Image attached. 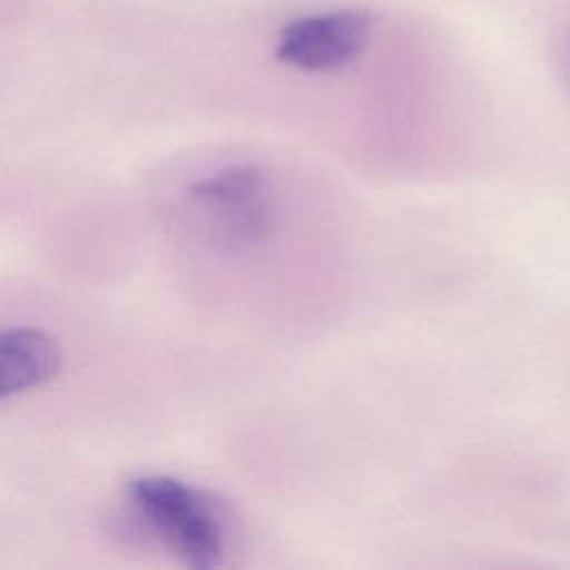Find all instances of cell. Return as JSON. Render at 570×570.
Returning <instances> with one entry per match:
<instances>
[{
  "label": "cell",
  "instance_id": "1",
  "mask_svg": "<svg viewBox=\"0 0 570 570\" xmlns=\"http://www.w3.org/2000/svg\"><path fill=\"white\" fill-rule=\"evenodd\" d=\"M127 532L156 541L189 568L225 561L227 523L207 492L169 474H140L125 485Z\"/></svg>",
  "mask_w": 570,
  "mask_h": 570
},
{
  "label": "cell",
  "instance_id": "2",
  "mask_svg": "<svg viewBox=\"0 0 570 570\" xmlns=\"http://www.w3.org/2000/svg\"><path fill=\"white\" fill-rule=\"evenodd\" d=\"M187 203L214 245L229 252L263 247L278 223L272 180L258 165L240 163L187 187Z\"/></svg>",
  "mask_w": 570,
  "mask_h": 570
},
{
  "label": "cell",
  "instance_id": "3",
  "mask_svg": "<svg viewBox=\"0 0 570 570\" xmlns=\"http://www.w3.org/2000/svg\"><path fill=\"white\" fill-rule=\"evenodd\" d=\"M370 33L372 18L361 9L314 11L278 29L274 56L278 62L298 71H336L361 56Z\"/></svg>",
  "mask_w": 570,
  "mask_h": 570
},
{
  "label": "cell",
  "instance_id": "4",
  "mask_svg": "<svg viewBox=\"0 0 570 570\" xmlns=\"http://www.w3.org/2000/svg\"><path fill=\"white\" fill-rule=\"evenodd\" d=\"M60 347L38 327H9L0 336V401L38 387L60 370Z\"/></svg>",
  "mask_w": 570,
  "mask_h": 570
}]
</instances>
